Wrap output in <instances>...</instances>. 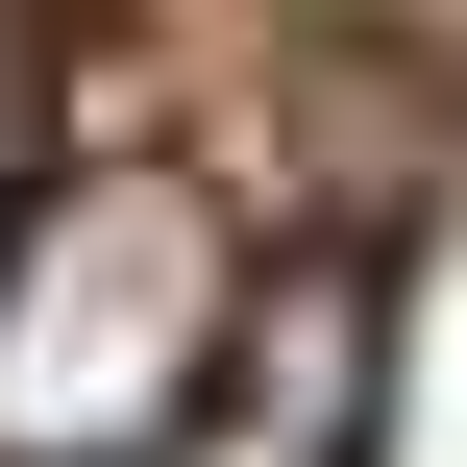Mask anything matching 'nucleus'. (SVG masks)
Here are the masks:
<instances>
[{
  "instance_id": "f257e3e1",
  "label": "nucleus",
  "mask_w": 467,
  "mask_h": 467,
  "mask_svg": "<svg viewBox=\"0 0 467 467\" xmlns=\"http://www.w3.org/2000/svg\"><path fill=\"white\" fill-rule=\"evenodd\" d=\"M222 320H246V271H222L197 172L123 148V172L25 197L0 222V467H148L222 394Z\"/></svg>"
},
{
  "instance_id": "f03ea898",
  "label": "nucleus",
  "mask_w": 467,
  "mask_h": 467,
  "mask_svg": "<svg viewBox=\"0 0 467 467\" xmlns=\"http://www.w3.org/2000/svg\"><path fill=\"white\" fill-rule=\"evenodd\" d=\"M369 345H394V296L320 246V271H271V320H222V394H246V443L271 467H369Z\"/></svg>"
},
{
  "instance_id": "7ed1b4c3",
  "label": "nucleus",
  "mask_w": 467,
  "mask_h": 467,
  "mask_svg": "<svg viewBox=\"0 0 467 467\" xmlns=\"http://www.w3.org/2000/svg\"><path fill=\"white\" fill-rule=\"evenodd\" d=\"M0 172H25V74H0ZM0 222H25V197H0Z\"/></svg>"
}]
</instances>
